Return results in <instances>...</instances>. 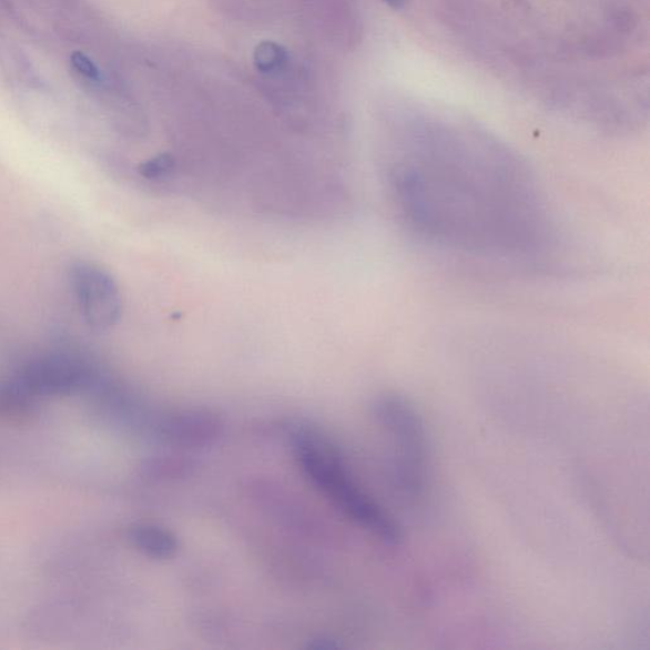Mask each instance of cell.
Returning <instances> with one entry per match:
<instances>
[{
  "mask_svg": "<svg viewBox=\"0 0 650 650\" xmlns=\"http://www.w3.org/2000/svg\"><path fill=\"white\" fill-rule=\"evenodd\" d=\"M34 397H69L95 389L102 376L83 358L68 354L40 356L26 364L19 375Z\"/></svg>",
  "mask_w": 650,
  "mask_h": 650,
  "instance_id": "obj_4",
  "label": "cell"
},
{
  "mask_svg": "<svg viewBox=\"0 0 650 650\" xmlns=\"http://www.w3.org/2000/svg\"><path fill=\"white\" fill-rule=\"evenodd\" d=\"M223 430L222 418L206 409L165 413L154 424V434L161 441L186 449L215 443L223 435Z\"/></svg>",
  "mask_w": 650,
  "mask_h": 650,
  "instance_id": "obj_6",
  "label": "cell"
},
{
  "mask_svg": "<svg viewBox=\"0 0 650 650\" xmlns=\"http://www.w3.org/2000/svg\"><path fill=\"white\" fill-rule=\"evenodd\" d=\"M70 284L88 327L100 333L115 327L122 315V296L108 271L78 262L70 268Z\"/></svg>",
  "mask_w": 650,
  "mask_h": 650,
  "instance_id": "obj_5",
  "label": "cell"
},
{
  "mask_svg": "<svg viewBox=\"0 0 650 650\" xmlns=\"http://www.w3.org/2000/svg\"><path fill=\"white\" fill-rule=\"evenodd\" d=\"M383 2L395 8V10H400V8L407 4L408 0H383Z\"/></svg>",
  "mask_w": 650,
  "mask_h": 650,
  "instance_id": "obj_12",
  "label": "cell"
},
{
  "mask_svg": "<svg viewBox=\"0 0 650 650\" xmlns=\"http://www.w3.org/2000/svg\"><path fill=\"white\" fill-rule=\"evenodd\" d=\"M386 175L403 221L438 247L518 261L539 256L555 238L538 175L498 145L447 135L413 140Z\"/></svg>",
  "mask_w": 650,
  "mask_h": 650,
  "instance_id": "obj_1",
  "label": "cell"
},
{
  "mask_svg": "<svg viewBox=\"0 0 650 650\" xmlns=\"http://www.w3.org/2000/svg\"><path fill=\"white\" fill-rule=\"evenodd\" d=\"M375 417L392 440V479L410 502L425 494L428 444L424 422L415 407L398 394H385L374 404Z\"/></svg>",
  "mask_w": 650,
  "mask_h": 650,
  "instance_id": "obj_3",
  "label": "cell"
},
{
  "mask_svg": "<svg viewBox=\"0 0 650 650\" xmlns=\"http://www.w3.org/2000/svg\"><path fill=\"white\" fill-rule=\"evenodd\" d=\"M293 450L305 477L333 506L375 538L398 546L402 540L398 525L359 487L327 438L311 429H298L293 436Z\"/></svg>",
  "mask_w": 650,
  "mask_h": 650,
  "instance_id": "obj_2",
  "label": "cell"
},
{
  "mask_svg": "<svg viewBox=\"0 0 650 650\" xmlns=\"http://www.w3.org/2000/svg\"><path fill=\"white\" fill-rule=\"evenodd\" d=\"M70 63H72L73 68L77 72L87 79H91V81L100 82L101 81V72L99 67L94 64V61L84 54L82 51L73 52L72 57H70Z\"/></svg>",
  "mask_w": 650,
  "mask_h": 650,
  "instance_id": "obj_11",
  "label": "cell"
},
{
  "mask_svg": "<svg viewBox=\"0 0 650 650\" xmlns=\"http://www.w3.org/2000/svg\"><path fill=\"white\" fill-rule=\"evenodd\" d=\"M39 398L26 388L19 377L0 380V420L23 425L37 415Z\"/></svg>",
  "mask_w": 650,
  "mask_h": 650,
  "instance_id": "obj_8",
  "label": "cell"
},
{
  "mask_svg": "<svg viewBox=\"0 0 650 650\" xmlns=\"http://www.w3.org/2000/svg\"><path fill=\"white\" fill-rule=\"evenodd\" d=\"M128 540L139 552L154 560H169L177 556V536L165 527L153 524H135L129 527Z\"/></svg>",
  "mask_w": 650,
  "mask_h": 650,
  "instance_id": "obj_7",
  "label": "cell"
},
{
  "mask_svg": "<svg viewBox=\"0 0 650 650\" xmlns=\"http://www.w3.org/2000/svg\"><path fill=\"white\" fill-rule=\"evenodd\" d=\"M287 52L283 45L274 41H262L253 52L254 67L261 73H272L284 67Z\"/></svg>",
  "mask_w": 650,
  "mask_h": 650,
  "instance_id": "obj_9",
  "label": "cell"
},
{
  "mask_svg": "<svg viewBox=\"0 0 650 650\" xmlns=\"http://www.w3.org/2000/svg\"><path fill=\"white\" fill-rule=\"evenodd\" d=\"M174 165L170 154H160L140 165L139 172L146 180H162L172 173Z\"/></svg>",
  "mask_w": 650,
  "mask_h": 650,
  "instance_id": "obj_10",
  "label": "cell"
}]
</instances>
